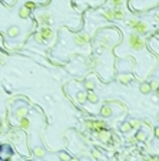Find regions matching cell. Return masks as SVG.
<instances>
[{
  "instance_id": "32",
  "label": "cell",
  "mask_w": 159,
  "mask_h": 161,
  "mask_svg": "<svg viewBox=\"0 0 159 161\" xmlns=\"http://www.w3.org/2000/svg\"><path fill=\"white\" fill-rule=\"evenodd\" d=\"M143 122H145L146 125H148V127H154V125H152V121H150V119H148V118L143 119Z\"/></svg>"
},
{
  "instance_id": "13",
  "label": "cell",
  "mask_w": 159,
  "mask_h": 161,
  "mask_svg": "<svg viewBox=\"0 0 159 161\" xmlns=\"http://www.w3.org/2000/svg\"><path fill=\"white\" fill-rule=\"evenodd\" d=\"M86 98H88V101H89L90 104H96L99 101V96L96 92H93V91H88L86 92Z\"/></svg>"
},
{
  "instance_id": "11",
  "label": "cell",
  "mask_w": 159,
  "mask_h": 161,
  "mask_svg": "<svg viewBox=\"0 0 159 161\" xmlns=\"http://www.w3.org/2000/svg\"><path fill=\"white\" fill-rule=\"evenodd\" d=\"M40 35H42L43 40H50L52 36H53V32H52V29L49 26H43L40 29Z\"/></svg>"
},
{
  "instance_id": "23",
  "label": "cell",
  "mask_w": 159,
  "mask_h": 161,
  "mask_svg": "<svg viewBox=\"0 0 159 161\" xmlns=\"http://www.w3.org/2000/svg\"><path fill=\"white\" fill-rule=\"evenodd\" d=\"M113 17L116 20H122V19H125V13L121 9H115L113 10Z\"/></svg>"
},
{
  "instance_id": "10",
  "label": "cell",
  "mask_w": 159,
  "mask_h": 161,
  "mask_svg": "<svg viewBox=\"0 0 159 161\" xmlns=\"http://www.w3.org/2000/svg\"><path fill=\"white\" fill-rule=\"evenodd\" d=\"M100 115H102L103 118H109V117H112V115H113L112 107H110V105H108V104H105L102 108H100Z\"/></svg>"
},
{
  "instance_id": "43",
  "label": "cell",
  "mask_w": 159,
  "mask_h": 161,
  "mask_svg": "<svg viewBox=\"0 0 159 161\" xmlns=\"http://www.w3.org/2000/svg\"><path fill=\"white\" fill-rule=\"evenodd\" d=\"M30 161H34V160H30Z\"/></svg>"
},
{
  "instance_id": "14",
  "label": "cell",
  "mask_w": 159,
  "mask_h": 161,
  "mask_svg": "<svg viewBox=\"0 0 159 161\" xmlns=\"http://www.w3.org/2000/svg\"><path fill=\"white\" fill-rule=\"evenodd\" d=\"M131 80H133V76H132L131 73H122V75H119V82L123 84V85L129 84Z\"/></svg>"
},
{
  "instance_id": "19",
  "label": "cell",
  "mask_w": 159,
  "mask_h": 161,
  "mask_svg": "<svg viewBox=\"0 0 159 161\" xmlns=\"http://www.w3.org/2000/svg\"><path fill=\"white\" fill-rule=\"evenodd\" d=\"M29 14H30V10L26 7V6H23V7H20L19 10V16L22 17V19H27L29 17Z\"/></svg>"
},
{
  "instance_id": "28",
  "label": "cell",
  "mask_w": 159,
  "mask_h": 161,
  "mask_svg": "<svg viewBox=\"0 0 159 161\" xmlns=\"http://www.w3.org/2000/svg\"><path fill=\"white\" fill-rule=\"evenodd\" d=\"M149 85H150V89H152V91H156V89L159 88V80H156V79L150 80Z\"/></svg>"
},
{
  "instance_id": "21",
  "label": "cell",
  "mask_w": 159,
  "mask_h": 161,
  "mask_svg": "<svg viewBox=\"0 0 159 161\" xmlns=\"http://www.w3.org/2000/svg\"><path fill=\"white\" fill-rule=\"evenodd\" d=\"M95 86H96V84H95L93 79H86L85 80V88H86V91H93Z\"/></svg>"
},
{
  "instance_id": "9",
  "label": "cell",
  "mask_w": 159,
  "mask_h": 161,
  "mask_svg": "<svg viewBox=\"0 0 159 161\" xmlns=\"http://www.w3.org/2000/svg\"><path fill=\"white\" fill-rule=\"evenodd\" d=\"M110 45H112V40H110V38L105 36V35H102V36L99 38V46L102 47V49H109V47H110Z\"/></svg>"
},
{
  "instance_id": "15",
  "label": "cell",
  "mask_w": 159,
  "mask_h": 161,
  "mask_svg": "<svg viewBox=\"0 0 159 161\" xmlns=\"http://www.w3.org/2000/svg\"><path fill=\"white\" fill-rule=\"evenodd\" d=\"M33 154H34L36 158H45V155H46V150L42 148V147H36L34 150H33Z\"/></svg>"
},
{
  "instance_id": "30",
  "label": "cell",
  "mask_w": 159,
  "mask_h": 161,
  "mask_svg": "<svg viewBox=\"0 0 159 161\" xmlns=\"http://www.w3.org/2000/svg\"><path fill=\"white\" fill-rule=\"evenodd\" d=\"M122 3H123V0H112V5L115 6V7H117V6H121Z\"/></svg>"
},
{
  "instance_id": "29",
  "label": "cell",
  "mask_w": 159,
  "mask_h": 161,
  "mask_svg": "<svg viewBox=\"0 0 159 161\" xmlns=\"http://www.w3.org/2000/svg\"><path fill=\"white\" fill-rule=\"evenodd\" d=\"M33 38H34V40H36V43H42L43 42V38H42V35H40V32H39V33H34Z\"/></svg>"
},
{
  "instance_id": "41",
  "label": "cell",
  "mask_w": 159,
  "mask_h": 161,
  "mask_svg": "<svg viewBox=\"0 0 159 161\" xmlns=\"http://www.w3.org/2000/svg\"><path fill=\"white\" fill-rule=\"evenodd\" d=\"M156 119H158V122H159V114H158V115H156Z\"/></svg>"
},
{
  "instance_id": "22",
  "label": "cell",
  "mask_w": 159,
  "mask_h": 161,
  "mask_svg": "<svg viewBox=\"0 0 159 161\" xmlns=\"http://www.w3.org/2000/svg\"><path fill=\"white\" fill-rule=\"evenodd\" d=\"M76 98H78V102H79V104H85V102L88 101V98H86V92H85V91L78 92V96H76Z\"/></svg>"
},
{
  "instance_id": "31",
  "label": "cell",
  "mask_w": 159,
  "mask_h": 161,
  "mask_svg": "<svg viewBox=\"0 0 159 161\" xmlns=\"http://www.w3.org/2000/svg\"><path fill=\"white\" fill-rule=\"evenodd\" d=\"M3 65H6V58L3 55H0V66H3Z\"/></svg>"
},
{
  "instance_id": "5",
  "label": "cell",
  "mask_w": 159,
  "mask_h": 161,
  "mask_svg": "<svg viewBox=\"0 0 159 161\" xmlns=\"http://www.w3.org/2000/svg\"><path fill=\"white\" fill-rule=\"evenodd\" d=\"M98 138L100 142H105V144H108L110 140H112V133L109 131V129H102V131H99L98 133Z\"/></svg>"
},
{
  "instance_id": "39",
  "label": "cell",
  "mask_w": 159,
  "mask_h": 161,
  "mask_svg": "<svg viewBox=\"0 0 159 161\" xmlns=\"http://www.w3.org/2000/svg\"><path fill=\"white\" fill-rule=\"evenodd\" d=\"M150 161H159V157H154V158H152Z\"/></svg>"
},
{
  "instance_id": "33",
  "label": "cell",
  "mask_w": 159,
  "mask_h": 161,
  "mask_svg": "<svg viewBox=\"0 0 159 161\" xmlns=\"http://www.w3.org/2000/svg\"><path fill=\"white\" fill-rule=\"evenodd\" d=\"M26 7H27L29 10H30V9H34V3H32V2H29L27 5H26Z\"/></svg>"
},
{
  "instance_id": "4",
  "label": "cell",
  "mask_w": 159,
  "mask_h": 161,
  "mask_svg": "<svg viewBox=\"0 0 159 161\" xmlns=\"http://www.w3.org/2000/svg\"><path fill=\"white\" fill-rule=\"evenodd\" d=\"M85 125H86V128H89L92 131H96V133L102 131V129H106V124L103 121H86Z\"/></svg>"
},
{
  "instance_id": "42",
  "label": "cell",
  "mask_w": 159,
  "mask_h": 161,
  "mask_svg": "<svg viewBox=\"0 0 159 161\" xmlns=\"http://www.w3.org/2000/svg\"><path fill=\"white\" fill-rule=\"evenodd\" d=\"M158 6H159V2H158Z\"/></svg>"
},
{
  "instance_id": "35",
  "label": "cell",
  "mask_w": 159,
  "mask_h": 161,
  "mask_svg": "<svg viewBox=\"0 0 159 161\" xmlns=\"http://www.w3.org/2000/svg\"><path fill=\"white\" fill-rule=\"evenodd\" d=\"M154 131H155V137H156V138H159V127H155V129H154Z\"/></svg>"
},
{
  "instance_id": "7",
  "label": "cell",
  "mask_w": 159,
  "mask_h": 161,
  "mask_svg": "<svg viewBox=\"0 0 159 161\" xmlns=\"http://www.w3.org/2000/svg\"><path fill=\"white\" fill-rule=\"evenodd\" d=\"M100 65V59L98 56H90L86 62V66L89 68V69H96V68Z\"/></svg>"
},
{
  "instance_id": "3",
  "label": "cell",
  "mask_w": 159,
  "mask_h": 161,
  "mask_svg": "<svg viewBox=\"0 0 159 161\" xmlns=\"http://www.w3.org/2000/svg\"><path fill=\"white\" fill-rule=\"evenodd\" d=\"M73 42L76 46H86L90 42V38L86 33H76L73 35Z\"/></svg>"
},
{
  "instance_id": "8",
  "label": "cell",
  "mask_w": 159,
  "mask_h": 161,
  "mask_svg": "<svg viewBox=\"0 0 159 161\" xmlns=\"http://www.w3.org/2000/svg\"><path fill=\"white\" fill-rule=\"evenodd\" d=\"M29 114V109L26 107H19V108L14 111V118L17 119H22V118H26Z\"/></svg>"
},
{
  "instance_id": "38",
  "label": "cell",
  "mask_w": 159,
  "mask_h": 161,
  "mask_svg": "<svg viewBox=\"0 0 159 161\" xmlns=\"http://www.w3.org/2000/svg\"><path fill=\"white\" fill-rule=\"evenodd\" d=\"M70 161H79V158H76V157H72V158H70Z\"/></svg>"
},
{
  "instance_id": "17",
  "label": "cell",
  "mask_w": 159,
  "mask_h": 161,
  "mask_svg": "<svg viewBox=\"0 0 159 161\" xmlns=\"http://www.w3.org/2000/svg\"><path fill=\"white\" fill-rule=\"evenodd\" d=\"M128 122H129V125H131L132 129H139V127L142 125V121H139V119H136V118L129 119Z\"/></svg>"
},
{
  "instance_id": "16",
  "label": "cell",
  "mask_w": 159,
  "mask_h": 161,
  "mask_svg": "<svg viewBox=\"0 0 159 161\" xmlns=\"http://www.w3.org/2000/svg\"><path fill=\"white\" fill-rule=\"evenodd\" d=\"M139 91H140V92H142L143 95H146V94H149V92H152V89H150V85H149V82H143V84H140Z\"/></svg>"
},
{
  "instance_id": "6",
  "label": "cell",
  "mask_w": 159,
  "mask_h": 161,
  "mask_svg": "<svg viewBox=\"0 0 159 161\" xmlns=\"http://www.w3.org/2000/svg\"><path fill=\"white\" fill-rule=\"evenodd\" d=\"M39 22H40L43 26H50V24L53 23V20H52L50 14L46 13V12H43V13L39 14Z\"/></svg>"
},
{
  "instance_id": "12",
  "label": "cell",
  "mask_w": 159,
  "mask_h": 161,
  "mask_svg": "<svg viewBox=\"0 0 159 161\" xmlns=\"http://www.w3.org/2000/svg\"><path fill=\"white\" fill-rule=\"evenodd\" d=\"M20 35V29L17 26H9L7 28V36L9 38H17Z\"/></svg>"
},
{
  "instance_id": "26",
  "label": "cell",
  "mask_w": 159,
  "mask_h": 161,
  "mask_svg": "<svg viewBox=\"0 0 159 161\" xmlns=\"http://www.w3.org/2000/svg\"><path fill=\"white\" fill-rule=\"evenodd\" d=\"M103 17L106 20H115V17H113V10H106V12L103 13Z\"/></svg>"
},
{
  "instance_id": "2",
  "label": "cell",
  "mask_w": 159,
  "mask_h": 161,
  "mask_svg": "<svg viewBox=\"0 0 159 161\" xmlns=\"http://www.w3.org/2000/svg\"><path fill=\"white\" fill-rule=\"evenodd\" d=\"M128 26L129 28H132L133 30H135V33L136 35H145L146 32H148V24L143 23V22H139V20H135V19H131V20H128Z\"/></svg>"
},
{
  "instance_id": "18",
  "label": "cell",
  "mask_w": 159,
  "mask_h": 161,
  "mask_svg": "<svg viewBox=\"0 0 159 161\" xmlns=\"http://www.w3.org/2000/svg\"><path fill=\"white\" fill-rule=\"evenodd\" d=\"M22 129H24V131H27L29 128H30V121H29V118L26 117V118H22L20 119V125H19Z\"/></svg>"
},
{
  "instance_id": "34",
  "label": "cell",
  "mask_w": 159,
  "mask_h": 161,
  "mask_svg": "<svg viewBox=\"0 0 159 161\" xmlns=\"http://www.w3.org/2000/svg\"><path fill=\"white\" fill-rule=\"evenodd\" d=\"M136 141H138V140H136L135 137H132L131 140H129V144H131V145H133V144H136Z\"/></svg>"
},
{
  "instance_id": "27",
  "label": "cell",
  "mask_w": 159,
  "mask_h": 161,
  "mask_svg": "<svg viewBox=\"0 0 159 161\" xmlns=\"http://www.w3.org/2000/svg\"><path fill=\"white\" fill-rule=\"evenodd\" d=\"M92 157L96 158V160H100V158H102V154H100V151H99L98 148H93V150H92Z\"/></svg>"
},
{
  "instance_id": "37",
  "label": "cell",
  "mask_w": 159,
  "mask_h": 161,
  "mask_svg": "<svg viewBox=\"0 0 159 161\" xmlns=\"http://www.w3.org/2000/svg\"><path fill=\"white\" fill-rule=\"evenodd\" d=\"M155 20H156V22L159 23V13H156V14H155Z\"/></svg>"
},
{
  "instance_id": "25",
  "label": "cell",
  "mask_w": 159,
  "mask_h": 161,
  "mask_svg": "<svg viewBox=\"0 0 159 161\" xmlns=\"http://www.w3.org/2000/svg\"><path fill=\"white\" fill-rule=\"evenodd\" d=\"M57 155H59V160L60 161H70V155L66 151H60Z\"/></svg>"
},
{
  "instance_id": "20",
  "label": "cell",
  "mask_w": 159,
  "mask_h": 161,
  "mask_svg": "<svg viewBox=\"0 0 159 161\" xmlns=\"http://www.w3.org/2000/svg\"><path fill=\"white\" fill-rule=\"evenodd\" d=\"M135 138L138 140V141H146V138H148V135H146L145 131H142V129H138V133H136Z\"/></svg>"
},
{
  "instance_id": "24",
  "label": "cell",
  "mask_w": 159,
  "mask_h": 161,
  "mask_svg": "<svg viewBox=\"0 0 159 161\" xmlns=\"http://www.w3.org/2000/svg\"><path fill=\"white\" fill-rule=\"evenodd\" d=\"M121 131L123 134H128V133H131V131H132V128H131V125H129L128 121H125V122L121 124Z\"/></svg>"
},
{
  "instance_id": "36",
  "label": "cell",
  "mask_w": 159,
  "mask_h": 161,
  "mask_svg": "<svg viewBox=\"0 0 159 161\" xmlns=\"http://www.w3.org/2000/svg\"><path fill=\"white\" fill-rule=\"evenodd\" d=\"M3 129H5V128H3V122H2V121H0V134L3 133Z\"/></svg>"
},
{
  "instance_id": "40",
  "label": "cell",
  "mask_w": 159,
  "mask_h": 161,
  "mask_svg": "<svg viewBox=\"0 0 159 161\" xmlns=\"http://www.w3.org/2000/svg\"><path fill=\"white\" fill-rule=\"evenodd\" d=\"M155 92H156V96H158V98H159V88H158V89H156V91H155Z\"/></svg>"
},
{
  "instance_id": "1",
  "label": "cell",
  "mask_w": 159,
  "mask_h": 161,
  "mask_svg": "<svg viewBox=\"0 0 159 161\" xmlns=\"http://www.w3.org/2000/svg\"><path fill=\"white\" fill-rule=\"evenodd\" d=\"M128 45H129V47L133 49V51H142V49H145V40L142 39V36H139V35H136V33L129 35Z\"/></svg>"
}]
</instances>
